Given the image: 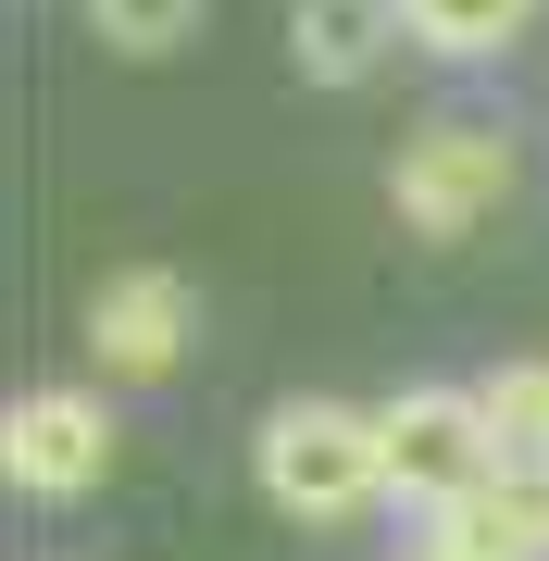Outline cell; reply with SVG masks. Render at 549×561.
I'll list each match as a JSON object with an SVG mask.
<instances>
[{"label": "cell", "mask_w": 549, "mask_h": 561, "mask_svg": "<svg viewBox=\"0 0 549 561\" xmlns=\"http://www.w3.org/2000/svg\"><path fill=\"white\" fill-rule=\"evenodd\" d=\"M201 13H213V0H88V38L125 50V62H163V50L201 38Z\"/></svg>", "instance_id": "obj_9"}, {"label": "cell", "mask_w": 549, "mask_h": 561, "mask_svg": "<svg viewBox=\"0 0 549 561\" xmlns=\"http://www.w3.org/2000/svg\"><path fill=\"white\" fill-rule=\"evenodd\" d=\"M0 474H13L25 500H88V486L113 474V412L88 400V387H25L13 424H0Z\"/></svg>", "instance_id": "obj_4"}, {"label": "cell", "mask_w": 549, "mask_h": 561, "mask_svg": "<svg viewBox=\"0 0 549 561\" xmlns=\"http://www.w3.org/2000/svg\"><path fill=\"white\" fill-rule=\"evenodd\" d=\"M375 461H387V500H412V512L488 486V474H500L488 400H474V387H400V400L375 412Z\"/></svg>", "instance_id": "obj_2"}, {"label": "cell", "mask_w": 549, "mask_h": 561, "mask_svg": "<svg viewBox=\"0 0 549 561\" xmlns=\"http://www.w3.org/2000/svg\"><path fill=\"white\" fill-rule=\"evenodd\" d=\"M387 38H412L400 0H300V13H287V50H300L312 88H363L387 62Z\"/></svg>", "instance_id": "obj_7"}, {"label": "cell", "mask_w": 549, "mask_h": 561, "mask_svg": "<svg viewBox=\"0 0 549 561\" xmlns=\"http://www.w3.org/2000/svg\"><path fill=\"white\" fill-rule=\"evenodd\" d=\"M187 337H201V300H187V275H163V262H125V275L88 287V362L101 375H175Z\"/></svg>", "instance_id": "obj_5"}, {"label": "cell", "mask_w": 549, "mask_h": 561, "mask_svg": "<svg viewBox=\"0 0 549 561\" xmlns=\"http://www.w3.org/2000/svg\"><path fill=\"white\" fill-rule=\"evenodd\" d=\"M387 201L412 238H474L512 201V138L500 125H412V150L387 162Z\"/></svg>", "instance_id": "obj_3"}, {"label": "cell", "mask_w": 549, "mask_h": 561, "mask_svg": "<svg viewBox=\"0 0 549 561\" xmlns=\"http://www.w3.org/2000/svg\"><path fill=\"white\" fill-rule=\"evenodd\" d=\"M250 461H263V500L300 512V524H350V512L387 500L375 412H350V400H275L263 437H250Z\"/></svg>", "instance_id": "obj_1"}, {"label": "cell", "mask_w": 549, "mask_h": 561, "mask_svg": "<svg viewBox=\"0 0 549 561\" xmlns=\"http://www.w3.org/2000/svg\"><path fill=\"white\" fill-rule=\"evenodd\" d=\"M412 561H549V474H500L412 524Z\"/></svg>", "instance_id": "obj_6"}, {"label": "cell", "mask_w": 549, "mask_h": 561, "mask_svg": "<svg viewBox=\"0 0 549 561\" xmlns=\"http://www.w3.org/2000/svg\"><path fill=\"white\" fill-rule=\"evenodd\" d=\"M474 400H488V437L512 474H549V362H500Z\"/></svg>", "instance_id": "obj_8"}, {"label": "cell", "mask_w": 549, "mask_h": 561, "mask_svg": "<svg viewBox=\"0 0 549 561\" xmlns=\"http://www.w3.org/2000/svg\"><path fill=\"white\" fill-rule=\"evenodd\" d=\"M400 13H412V38H425V50L474 62V50H512V38H525L537 0H400Z\"/></svg>", "instance_id": "obj_10"}]
</instances>
